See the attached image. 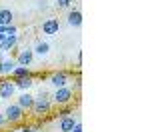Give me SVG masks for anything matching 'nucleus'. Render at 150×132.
Returning <instances> with one entry per match:
<instances>
[{"mask_svg": "<svg viewBox=\"0 0 150 132\" xmlns=\"http://www.w3.org/2000/svg\"><path fill=\"white\" fill-rule=\"evenodd\" d=\"M70 82V74L66 70H56L48 76V84L52 88H62V86H68Z\"/></svg>", "mask_w": 150, "mask_h": 132, "instance_id": "nucleus-5", "label": "nucleus"}, {"mask_svg": "<svg viewBox=\"0 0 150 132\" xmlns=\"http://www.w3.org/2000/svg\"><path fill=\"white\" fill-rule=\"evenodd\" d=\"M18 132H36V128H34V124H22L18 128Z\"/></svg>", "mask_w": 150, "mask_h": 132, "instance_id": "nucleus-20", "label": "nucleus"}, {"mask_svg": "<svg viewBox=\"0 0 150 132\" xmlns=\"http://www.w3.org/2000/svg\"><path fill=\"white\" fill-rule=\"evenodd\" d=\"M14 60H16V64L18 66H32V62H34V52H32V48L30 46H24L20 48V50H16V56H14Z\"/></svg>", "mask_w": 150, "mask_h": 132, "instance_id": "nucleus-4", "label": "nucleus"}, {"mask_svg": "<svg viewBox=\"0 0 150 132\" xmlns=\"http://www.w3.org/2000/svg\"><path fill=\"white\" fill-rule=\"evenodd\" d=\"M2 60H4V54H2V52H0V62H2Z\"/></svg>", "mask_w": 150, "mask_h": 132, "instance_id": "nucleus-26", "label": "nucleus"}, {"mask_svg": "<svg viewBox=\"0 0 150 132\" xmlns=\"http://www.w3.org/2000/svg\"><path fill=\"white\" fill-rule=\"evenodd\" d=\"M68 114H74V106H72V102H70V104H64V106H58V118L68 116Z\"/></svg>", "mask_w": 150, "mask_h": 132, "instance_id": "nucleus-17", "label": "nucleus"}, {"mask_svg": "<svg viewBox=\"0 0 150 132\" xmlns=\"http://www.w3.org/2000/svg\"><path fill=\"white\" fill-rule=\"evenodd\" d=\"M58 32H60V20H58V18L50 16V18H46V20L42 22V34H46V36H56Z\"/></svg>", "mask_w": 150, "mask_h": 132, "instance_id": "nucleus-7", "label": "nucleus"}, {"mask_svg": "<svg viewBox=\"0 0 150 132\" xmlns=\"http://www.w3.org/2000/svg\"><path fill=\"white\" fill-rule=\"evenodd\" d=\"M76 120H78V118H74V114H68V116H62V118H58V122H56V130H58V132H70L72 128H74Z\"/></svg>", "mask_w": 150, "mask_h": 132, "instance_id": "nucleus-9", "label": "nucleus"}, {"mask_svg": "<svg viewBox=\"0 0 150 132\" xmlns=\"http://www.w3.org/2000/svg\"><path fill=\"white\" fill-rule=\"evenodd\" d=\"M2 114H4V120H6L8 124H18V122H22L24 116H26V112H24L16 102H14V104H8V106L4 108Z\"/></svg>", "mask_w": 150, "mask_h": 132, "instance_id": "nucleus-3", "label": "nucleus"}, {"mask_svg": "<svg viewBox=\"0 0 150 132\" xmlns=\"http://www.w3.org/2000/svg\"><path fill=\"white\" fill-rule=\"evenodd\" d=\"M38 8H40V10H46V0H40V2H38Z\"/></svg>", "mask_w": 150, "mask_h": 132, "instance_id": "nucleus-24", "label": "nucleus"}, {"mask_svg": "<svg viewBox=\"0 0 150 132\" xmlns=\"http://www.w3.org/2000/svg\"><path fill=\"white\" fill-rule=\"evenodd\" d=\"M66 22H68V26H72V28H80L82 26V12L78 10V8H70L68 16H66Z\"/></svg>", "mask_w": 150, "mask_h": 132, "instance_id": "nucleus-12", "label": "nucleus"}, {"mask_svg": "<svg viewBox=\"0 0 150 132\" xmlns=\"http://www.w3.org/2000/svg\"><path fill=\"white\" fill-rule=\"evenodd\" d=\"M70 132H82V122H80V120H76V124H74V128H72Z\"/></svg>", "mask_w": 150, "mask_h": 132, "instance_id": "nucleus-22", "label": "nucleus"}, {"mask_svg": "<svg viewBox=\"0 0 150 132\" xmlns=\"http://www.w3.org/2000/svg\"><path fill=\"white\" fill-rule=\"evenodd\" d=\"M6 36H8V34H6V26H0V42H2Z\"/></svg>", "mask_w": 150, "mask_h": 132, "instance_id": "nucleus-23", "label": "nucleus"}, {"mask_svg": "<svg viewBox=\"0 0 150 132\" xmlns=\"http://www.w3.org/2000/svg\"><path fill=\"white\" fill-rule=\"evenodd\" d=\"M14 22V12L10 8H0V26H8Z\"/></svg>", "mask_w": 150, "mask_h": 132, "instance_id": "nucleus-16", "label": "nucleus"}, {"mask_svg": "<svg viewBox=\"0 0 150 132\" xmlns=\"http://www.w3.org/2000/svg\"><path fill=\"white\" fill-rule=\"evenodd\" d=\"M4 124H6V120H4V114H2V112H0V128H2V126H4Z\"/></svg>", "mask_w": 150, "mask_h": 132, "instance_id": "nucleus-25", "label": "nucleus"}, {"mask_svg": "<svg viewBox=\"0 0 150 132\" xmlns=\"http://www.w3.org/2000/svg\"><path fill=\"white\" fill-rule=\"evenodd\" d=\"M80 86H82V78H80V74H78L76 80H74V88H72V90H74V92H80Z\"/></svg>", "mask_w": 150, "mask_h": 132, "instance_id": "nucleus-21", "label": "nucleus"}, {"mask_svg": "<svg viewBox=\"0 0 150 132\" xmlns=\"http://www.w3.org/2000/svg\"><path fill=\"white\" fill-rule=\"evenodd\" d=\"M24 76H32V78H34V72L30 70L28 66H16V68L10 72L12 80H14V78H24Z\"/></svg>", "mask_w": 150, "mask_h": 132, "instance_id": "nucleus-15", "label": "nucleus"}, {"mask_svg": "<svg viewBox=\"0 0 150 132\" xmlns=\"http://www.w3.org/2000/svg\"><path fill=\"white\" fill-rule=\"evenodd\" d=\"M74 94L76 92L72 90V86H62V88H54V92L50 94V100L56 106H64V104H70L74 100Z\"/></svg>", "mask_w": 150, "mask_h": 132, "instance_id": "nucleus-2", "label": "nucleus"}, {"mask_svg": "<svg viewBox=\"0 0 150 132\" xmlns=\"http://www.w3.org/2000/svg\"><path fill=\"white\" fill-rule=\"evenodd\" d=\"M16 104L22 108L24 112H30V108L34 104V94H30V92H20L18 98H16Z\"/></svg>", "mask_w": 150, "mask_h": 132, "instance_id": "nucleus-10", "label": "nucleus"}, {"mask_svg": "<svg viewBox=\"0 0 150 132\" xmlns=\"http://www.w3.org/2000/svg\"><path fill=\"white\" fill-rule=\"evenodd\" d=\"M14 84H16V90H20V92H30V88L34 86V78H32V76L14 78Z\"/></svg>", "mask_w": 150, "mask_h": 132, "instance_id": "nucleus-13", "label": "nucleus"}, {"mask_svg": "<svg viewBox=\"0 0 150 132\" xmlns=\"http://www.w3.org/2000/svg\"><path fill=\"white\" fill-rule=\"evenodd\" d=\"M32 52H34V58H46L50 54V44L46 40H36L32 46Z\"/></svg>", "mask_w": 150, "mask_h": 132, "instance_id": "nucleus-11", "label": "nucleus"}, {"mask_svg": "<svg viewBox=\"0 0 150 132\" xmlns=\"http://www.w3.org/2000/svg\"><path fill=\"white\" fill-rule=\"evenodd\" d=\"M18 64H16V60L14 56H8V58H4L0 62V76H10V72L16 68Z\"/></svg>", "mask_w": 150, "mask_h": 132, "instance_id": "nucleus-14", "label": "nucleus"}, {"mask_svg": "<svg viewBox=\"0 0 150 132\" xmlns=\"http://www.w3.org/2000/svg\"><path fill=\"white\" fill-rule=\"evenodd\" d=\"M18 42H20V34L6 36V38L0 42V52L6 54V52H10V50H16V48H18Z\"/></svg>", "mask_w": 150, "mask_h": 132, "instance_id": "nucleus-8", "label": "nucleus"}, {"mask_svg": "<svg viewBox=\"0 0 150 132\" xmlns=\"http://www.w3.org/2000/svg\"><path fill=\"white\" fill-rule=\"evenodd\" d=\"M54 6H56L58 10H64V8H70L72 6V0H56Z\"/></svg>", "mask_w": 150, "mask_h": 132, "instance_id": "nucleus-18", "label": "nucleus"}, {"mask_svg": "<svg viewBox=\"0 0 150 132\" xmlns=\"http://www.w3.org/2000/svg\"><path fill=\"white\" fill-rule=\"evenodd\" d=\"M50 110H52L50 94H48L46 90H40V92L34 96V104H32V108H30V112L34 114L36 118H44V116L50 114Z\"/></svg>", "mask_w": 150, "mask_h": 132, "instance_id": "nucleus-1", "label": "nucleus"}, {"mask_svg": "<svg viewBox=\"0 0 150 132\" xmlns=\"http://www.w3.org/2000/svg\"><path fill=\"white\" fill-rule=\"evenodd\" d=\"M6 34H8V36L18 34V26H16L14 22H12V24H8V26H6Z\"/></svg>", "mask_w": 150, "mask_h": 132, "instance_id": "nucleus-19", "label": "nucleus"}, {"mask_svg": "<svg viewBox=\"0 0 150 132\" xmlns=\"http://www.w3.org/2000/svg\"><path fill=\"white\" fill-rule=\"evenodd\" d=\"M16 96V84L10 76L8 78H2L0 80V100H8Z\"/></svg>", "mask_w": 150, "mask_h": 132, "instance_id": "nucleus-6", "label": "nucleus"}]
</instances>
